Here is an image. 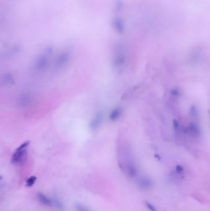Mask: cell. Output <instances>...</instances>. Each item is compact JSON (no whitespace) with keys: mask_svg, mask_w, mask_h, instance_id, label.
I'll use <instances>...</instances> for the list:
<instances>
[{"mask_svg":"<svg viewBox=\"0 0 210 211\" xmlns=\"http://www.w3.org/2000/svg\"><path fill=\"white\" fill-rule=\"evenodd\" d=\"M29 141L24 142L16 149L11 158V162L16 165H22L25 162L27 159V147Z\"/></svg>","mask_w":210,"mask_h":211,"instance_id":"cell-1","label":"cell"},{"mask_svg":"<svg viewBox=\"0 0 210 211\" xmlns=\"http://www.w3.org/2000/svg\"><path fill=\"white\" fill-rule=\"evenodd\" d=\"M70 61V54L69 53H62L59 56L54 62V69L56 70H61L68 65Z\"/></svg>","mask_w":210,"mask_h":211,"instance_id":"cell-2","label":"cell"},{"mask_svg":"<svg viewBox=\"0 0 210 211\" xmlns=\"http://www.w3.org/2000/svg\"><path fill=\"white\" fill-rule=\"evenodd\" d=\"M48 65V59L47 56H42L35 61L33 68L36 72H41L46 69Z\"/></svg>","mask_w":210,"mask_h":211,"instance_id":"cell-3","label":"cell"},{"mask_svg":"<svg viewBox=\"0 0 210 211\" xmlns=\"http://www.w3.org/2000/svg\"><path fill=\"white\" fill-rule=\"evenodd\" d=\"M102 119H103L102 114L101 112L95 115V117L93 118V119L91 122L90 123L91 128L93 130H97L100 126L101 123L102 122Z\"/></svg>","mask_w":210,"mask_h":211,"instance_id":"cell-4","label":"cell"},{"mask_svg":"<svg viewBox=\"0 0 210 211\" xmlns=\"http://www.w3.org/2000/svg\"><path fill=\"white\" fill-rule=\"evenodd\" d=\"M186 132H189L195 138H198L200 136V129L198 125L195 123H191L187 129Z\"/></svg>","mask_w":210,"mask_h":211,"instance_id":"cell-5","label":"cell"},{"mask_svg":"<svg viewBox=\"0 0 210 211\" xmlns=\"http://www.w3.org/2000/svg\"><path fill=\"white\" fill-rule=\"evenodd\" d=\"M126 62V56L124 54L120 53L115 57L113 61L114 67L117 68H120L125 64Z\"/></svg>","mask_w":210,"mask_h":211,"instance_id":"cell-6","label":"cell"},{"mask_svg":"<svg viewBox=\"0 0 210 211\" xmlns=\"http://www.w3.org/2000/svg\"><path fill=\"white\" fill-rule=\"evenodd\" d=\"M1 82L3 85H12L15 83L14 77L11 74H6L1 78Z\"/></svg>","mask_w":210,"mask_h":211,"instance_id":"cell-7","label":"cell"},{"mask_svg":"<svg viewBox=\"0 0 210 211\" xmlns=\"http://www.w3.org/2000/svg\"><path fill=\"white\" fill-rule=\"evenodd\" d=\"M32 102V98L30 95L27 94H24L23 95H21L20 96L19 103L21 107H25L30 104Z\"/></svg>","mask_w":210,"mask_h":211,"instance_id":"cell-8","label":"cell"},{"mask_svg":"<svg viewBox=\"0 0 210 211\" xmlns=\"http://www.w3.org/2000/svg\"><path fill=\"white\" fill-rule=\"evenodd\" d=\"M152 181L149 178H143L139 182V186L142 190H147L152 186Z\"/></svg>","mask_w":210,"mask_h":211,"instance_id":"cell-9","label":"cell"},{"mask_svg":"<svg viewBox=\"0 0 210 211\" xmlns=\"http://www.w3.org/2000/svg\"><path fill=\"white\" fill-rule=\"evenodd\" d=\"M121 115V109L117 107L115 108L111 111L110 115H109V119L112 121H115L118 120Z\"/></svg>","mask_w":210,"mask_h":211,"instance_id":"cell-10","label":"cell"},{"mask_svg":"<svg viewBox=\"0 0 210 211\" xmlns=\"http://www.w3.org/2000/svg\"><path fill=\"white\" fill-rule=\"evenodd\" d=\"M37 198H38L39 201L41 204H43V205L50 206L51 204L52 201H51L44 194H43L41 193H38L37 194Z\"/></svg>","mask_w":210,"mask_h":211,"instance_id":"cell-11","label":"cell"},{"mask_svg":"<svg viewBox=\"0 0 210 211\" xmlns=\"http://www.w3.org/2000/svg\"><path fill=\"white\" fill-rule=\"evenodd\" d=\"M114 27L118 33H122L124 30V25L120 19H116L113 22Z\"/></svg>","mask_w":210,"mask_h":211,"instance_id":"cell-12","label":"cell"},{"mask_svg":"<svg viewBox=\"0 0 210 211\" xmlns=\"http://www.w3.org/2000/svg\"><path fill=\"white\" fill-rule=\"evenodd\" d=\"M128 173L131 177H135L137 175V170L136 167L133 164H129L128 167Z\"/></svg>","mask_w":210,"mask_h":211,"instance_id":"cell-13","label":"cell"},{"mask_svg":"<svg viewBox=\"0 0 210 211\" xmlns=\"http://www.w3.org/2000/svg\"><path fill=\"white\" fill-rule=\"evenodd\" d=\"M36 180H37V177L35 176H32L30 177H29L27 180L26 181V185L25 186L27 187H31L32 186L34 183H35Z\"/></svg>","mask_w":210,"mask_h":211,"instance_id":"cell-14","label":"cell"},{"mask_svg":"<svg viewBox=\"0 0 210 211\" xmlns=\"http://www.w3.org/2000/svg\"><path fill=\"white\" fill-rule=\"evenodd\" d=\"M191 116L192 117H194L196 119L197 117H198V111L196 107L193 106L191 109Z\"/></svg>","mask_w":210,"mask_h":211,"instance_id":"cell-15","label":"cell"},{"mask_svg":"<svg viewBox=\"0 0 210 211\" xmlns=\"http://www.w3.org/2000/svg\"><path fill=\"white\" fill-rule=\"evenodd\" d=\"M76 209L78 211H91L89 209L84 207V206L80 204H76Z\"/></svg>","mask_w":210,"mask_h":211,"instance_id":"cell-16","label":"cell"},{"mask_svg":"<svg viewBox=\"0 0 210 211\" xmlns=\"http://www.w3.org/2000/svg\"><path fill=\"white\" fill-rule=\"evenodd\" d=\"M145 204H146L147 207L149 209V210L150 211H158L157 209L155 208V207L152 204H151L147 201L145 202Z\"/></svg>","mask_w":210,"mask_h":211,"instance_id":"cell-17","label":"cell"},{"mask_svg":"<svg viewBox=\"0 0 210 211\" xmlns=\"http://www.w3.org/2000/svg\"><path fill=\"white\" fill-rule=\"evenodd\" d=\"M54 203L55 206H56L57 207L59 208V209H63V207H64L63 204L62 203V202H61L58 199H54Z\"/></svg>","mask_w":210,"mask_h":211,"instance_id":"cell-18","label":"cell"},{"mask_svg":"<svg viewBox=\"0 0 210 211\" xmlns=\"http://www.w3.org/2000/svg\"><path fill=\"white\" fill-rule=\"evenodd\" d=\"M184 171V168L183 167V166L180 165H178L176 167V172H177V173H181L183 172Z\"/></svg>","mask_w":210,"mask_h":211,"instance_id":"cell-19","label":"cell"},{"mask_svg":"<svg viewBox=\"0 0 210 211\" xmlns=\"http://www.w3.org/2000/svg\"><path fill=\"white\" fill-rule=\"evenodd\" d=\"M171 94L174 96H178L179 94V92L176 89H173L171 90Z\"/></svg>","mask_w":210,"mask_h":211,"instance_id":"cell-20","label":"cell"}]
</instances>
